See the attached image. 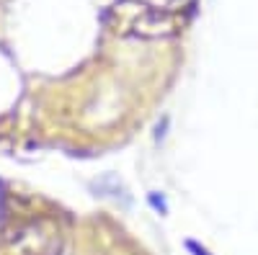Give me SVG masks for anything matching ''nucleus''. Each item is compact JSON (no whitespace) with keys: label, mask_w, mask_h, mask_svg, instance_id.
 I'll use <instances>...</instances> for the list:
<instances>
[{"label":"nucleus","mask_w":258,"mask_h":255,"mask_svg":"<svg viewBox=\"0 0 258 255\" xmlns=\"http://www.w3.org/2000/svg\"><path fill=\"white\" fill-rule=\"evenodd\" d=\"M188 250H191L194 255H209V252H207L202 245H197V242H188Z\"/></svg>","instance_id":"1"}]
</instances>
